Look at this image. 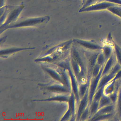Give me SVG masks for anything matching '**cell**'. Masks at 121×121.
Returning <instances> with one entry per match:
<instances>
[{
  "label": "cell",
  "mask_w": 121,
  "mask_h": 121,
  "mask_svg": "<svg viewBox=\"0 0 121 121\" xmlns=\"http://www.w3.org/2000/svg\"><path fill=\"white\" fill-rule=\"evenodd\" d=\"M1 8L3 9V18H6L5 23L1 26V28L6 27L8 24L14 21L19 15L24 8L23 3L18 6H4Z\"/></svg>",
  "instance_id": "6da1fadb"
},
{
  "label": "cell",
  "mask_w": 121,
  "mask_h": 121,
  "mask_svg": "<svg viewBox=\"0 0 121 121\" xmlns=\"http://www.w3.org/2000/svg\"><path fill=\"white\" fill-rule=\"evenodd\" d=\"M50 17L48 16L29 18L26 19H22L18 22L13 23L12 24L7 26L3 30H5L9 28H14L23 26H35L37 25H42L43 24L46 23L49 20Z\"/></svg>",
  "instance_id": "7a4b0ae2"
},
{
  "label": "cell",
  "mask_w": 121,
  "mask_h": 121,
  "mask_svg": "<svg viewBox=\"0 0 121 121\" xmlns=\"http://www.w3.org/2000/svg\"><path fill=\"white\" fill-rule=\"evenodd\" d=\"M114 4L112 3L106 1H103L101 2H97L95 4L85 8L84 9H81L79 12H85V11H96V10H104L107 9L109 7L113 6Z\"/></svg>",
  "instance_id": "3957f363"
},
{
  "label": "cell",
  "mask_w": 121,
  "mask_h": 121,
  "mask_svg": "<svg viewBox=\"0 0 121 121\" xmlns=\"http://www.w3.org/2000/svg\"><path fill=\"white\" fill-rule=\"evenodd\" d=\"M107 10L112 13L121 18V6L114 5L107 9Z\"/></svg>",
  "instance_id": "277c9868"
},
{
  "label": "cell",
  "mask_w": 121,
  "mask_h": 121,
  "mask_svg": "<svg viewBox=\"0 0 121 121\" xmlns=\"http://www.w3.org/2000/svg\"><path fill=\"white\" fill-rule=\"evenodd\" d=\"M99 0H85L84 3L82 5V7L81 9H84L96 3L99 1Z\"/></svg>",
  "instance_id": "5b68a950"
},
{
  "label": "cell",
  "mask_w": 121,
  "mask_h": 121,
  "mask_svg": "<svg viewBox=\"0 0 121 121\" xmlns=\"http://www.w3.org/2000/svg\"><path fill=\"white\" fill-rule=\"evenodd\" d=\"M116 51L118 60L119 61L120 64L121 65V50L118 47H117V48L116 49Z\"/></svg>",
  "instance_id": "8992f818"
},
{
  "label": "cell",
  "mask_w": 121,
  "mask_h": 121,
  "mask_svg": "<svg viewBox=\"0 0 121 121\" xmlns=\"http://www.w3.org/2000/svg\"><path fill=\"white\" fill-rule=\"evenodd\" d=\"M118 110L119 112L121 115V90L120 92L119 95V102H118Z\"/></svg>",
  "instance_id": "52a82bcc"
},
{
  "label": "cell",
  "mask_w": 121,
  "mask_h": 121,
  "mask_svg": "<svg viewBox=\"0 0 121 121\" xmlns=\"http://www.w3.org/2000/svg\"><path fill=\"white\" fill-rule=\"evenodd\" d=\"M104 0L112 3L114 4L121 6V0Z\"/></svg>",
  "instance_id": "ba28073f"
},
{
  "label": "cell",
  "mask_w": 121,
  "mask_h": 121,
  "mask_svg": "<svg viewBox=\"0 0 121 121\" xmlns=\"http://www.w3.org/2000/svg\"><path fill=\"white\" fill-rule=\"evenodd\" d=\"M4 3V0H1V7L2 6V4Z\"/></svg>",
  "instance_id": "9c48e42d"
},
{
  "label": "cell",
  "mask_w": 121,
  "mask_h": 121,
  "mask_svg": "<svg viewBox=\"0 0 121 121\" xmlns=\"http://www.w3.org/2000/svg\"><path fill=\"white\" fill-rule=\"evenodd\" d=\"M104 0H99L98 2H101V1H104Z\"/></svg>",
  "instance_id": "30bf717a"
}]
</instances>
